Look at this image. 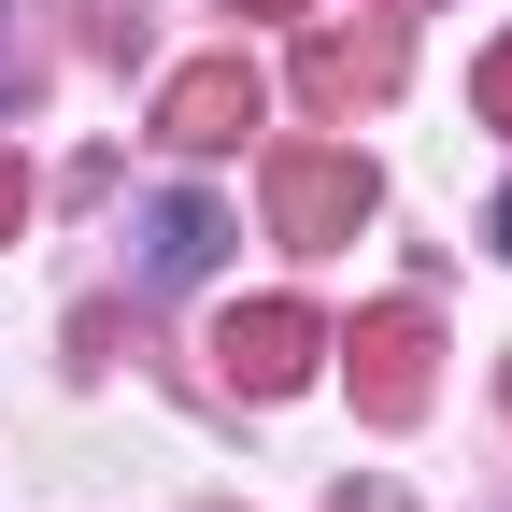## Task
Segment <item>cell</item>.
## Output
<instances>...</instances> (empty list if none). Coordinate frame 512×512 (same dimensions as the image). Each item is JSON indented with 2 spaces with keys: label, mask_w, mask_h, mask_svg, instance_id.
Here are the masks:
<instances>
[{
  "label": "cell",
  "mask_w": 512,
  "mask_h": 512,
  "mask_svg": "<svg viewBox=\"0 0 512 512\" xmlns=\"http://www.w3.org/2000/svg\"><path fill=\"white\" fill-rule=\"evenodd\" d=\"M313 356H328V313H313V299H242L228 328H214V370L242 384V399H285Z\"/></svg>",
  "instance_id": "6da1fadb"
},
{
  "label": "cell",
  "mask_w": 512,
  "mask_h": 512,
  "mask_svg": "<svg viewBox=\"0 0 512 512\" xmlns=\"http://www.w3.org/2000/svg\"><path fill=\"white\" fill-rule=\"evenodd\" d=\"M427 342H441V328H427L413 299H384V313H356V342H342V370H356V413H370V427H413V413H427Z\"/></svg>",
  "instance_id": "7a4b0ae2"
},
{
  "label": "cell",
  "mask_w": 512,
  "mask_h": 512,
  "mask_svg": "<svg viewBox=\"0 0 512 512\" xmlns=\"http://www.w3.org/2000/svg\"><path fill=\"white\" fill-rule=\"evenodd\" d=\"M256 114H271L256 57H200V72H171V86H157V143H185V157H228Z\"/></svg>",
  "instance_id": "3957f363"
},
{
  "label": "cell",
  "mask_w": 512,
  "mask_h": 512,
  "mask_svg": "<svg viewBox=\"0 0 512 512\" xmlns=\"http://www.w3.org/2000/svg\"><path fill=\"white\" fill-rule=\"evenodd\" d=\"M271 228H285V242H313V256L356 242V228H370V171H356V157H328V143L271 157Z\"/></svg>",
  "instance_id": "277c9868"
},
{
  "label": "cell",
  "mask_w": 512,
  "mask_h": 512,
  "mask_svg": "<svg viewBox=\"0 0 512 512\" xmlns=\"http://www.w3.org/2000/svg\"><path fill=\"white\" fill-rule=\"evenodd\" d=\"M299 86H313V100H370V86H399V15H370V29H313Z\"/></svg>",
  "instance_id": "5b68a950"
},
{
  "label": "cell",
  "mask_w": 512,
  "mask_h": 512,
  "mask_svg": "<svg viewBox=\"0 0 512 512\" xmlns=\"http://www.w3.org/2000/svg\"><path fill=\"white\" fill-rule=\"evenodd\" d=\"M214 242H228L214 200H157V214H143V271H157V285H200V271H214Z\"/></svg>",
  "instance_id": "8992f818"
},
{
  "label": "cell",
  "mask_w": 512,
  "mask_h": 512,
  "mask_svg": "<svg viewBox=\"0 0 512 512\" xmlns=\"http://www.w3.org/2000/svg\"><path fill=\"white\" fill-rule=\"evenodd\" d=\"M470 100H484V128H512V43L484 57V72H470Z\"/></svg>",
  "instance_id": "52a82bcc"
},
{
  "label": "cell",
  "mask_w": 512,
  "mask_h": 512,
  "mask_svg": "<svg viewBox=\"0 0 512 512\" xmlns=\"http://www.w3.org/2000/svg\"><path fill=\"white\" fill-rule=\"evenodd\" d=\"M15 214H29V171H15V157H0V242H15Z\"/></svg>",
  "instance_id": "ba28073f"
},
{
  "label": "cell",
  "mask_w": 512,
  "mask_h": 512,
  "mask_svg": "<svg viewBox=\"0 0 512 512\" xmlns=\"http://www.w3.org/2000/svg\"><path fill=\"white\" fill-rule=\"evenodd\" d=\"M228 15H299V0H228Z\"/></svg>",
  "instance_id": "9c48e42d"
},
{
  "label": "cell",
  "mask_w": 512,
  "mask_h": 512,
  "mask_svg": "<svg viewBox=\"0 0 512 512\" xmlns=\"http://www.w3.org/2000/svg\"><path fill=\"white\" fill-rule=\"evenodd\" d=\"M498 256H512V200H498Z\"/></svg>",
  "instance_id": "30bf717a"
}]
</instances>
